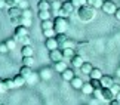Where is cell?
Returning <instances> with one entry per match:
<instances>
[{
    "mask_svg": "<svg viewBox=\"0 0 120 105\" xmlns=\"http://www.w3.org/2000/svg\"><path fill=\"white\" fill-rule=\"evenodd\" d=\"M96 15V9L89 6V4H85V6H82L77 9V16H79V19L83 21V22H89L95 18Z\"/></svg>",
    "mask_w": 120,
    "mask_h": 105,
    "instance_id": "1",
    "label": "cell"
},
{
    "mask_svg": "<svg viewBox=\"0 0 120 105\" xmlns=\"http://www.w3.org/2000/svg\"><path fill=\"white\" fill-rule=\"evenodd\" d=\"M53 30H55V33H56V34L65 33V31L68 30V21L64 16H56L53 19Z\"/></svg>",
    "mask_w": 120,
    "mask_h": 105,
    "instance_id": "2",
    "label": "cell"
},
{
    "mask_svg": "<svg viewBox=\"0 0 120 105\" xmlns=\"http://www.w3.org/2000/svg\"><path fill=\"white\" fill-rule=\"evenodd\" d=\"M101 9H102V12H105L107 15H114L116 11H117V6H116L114 2H111V0H105Z\"/></svg>",
    "mask_w": 120,
    "mask_h": 105,
    "instance_id": "3",
    "label": "cell"
},
{
    "mask_svg": "<svg viewBox=\"0 0 120 105\" xmlns=\"http://www.w3.org/2000/svg\"><path fill=\"white\" fill-rule=\"evenodd\" d=\"M49 59L52 62H58V61H64V53L61 49H55V51L49 52Z\"/></svg>",
    "mask_w": 120,
    "mask_h": 105,
    "instance_id": "4",
    "label": "cell"
},
{
    "mask_svg": "<svg viewBox=\"0 0 120 105\" xmlns=\"http://www.w3.org/2000/svg\"><path fill=\"white\" fill-rule=\"evenodd\" d=\"M45 46L48 47L49 52H50V51H55V49H59V43H58L56 37H50V39H46Z\"/></svg>",
    "mask_w": 120,
    "mask_h": 105,
    "instance_id": "5",
    "label": "cell"
},
{
    "mask_svg": "<svg viewBox=\"0 0 120 105\" xmlns=\"http://www.w3.org/2000/svg\"><path fill=\"white\" fill-rule=\"evenodd\" d=\"M116 98V95L113 93V90L111 87H102V99L104 101H113V99Z\"/></svg>",
    "mask_w": 120,
    "mask_h": 105,
    "instance_id": "6",
    "label": "cell"
},
{
    "mask_svg": "<svg viewBox=\"0 0 120 105\" xmlns=\"http://www.w3.org/2000/svg\"><path fill=\"white\" fill-rule=\"evenodd\" d=\"M25 36H28V27L16 25L15 27V37H25Z\"/></svg>",
    "mask_w": 120,
    "mask_h": 105,
    "instance_id": "7",
    "label": "cell"
},
{
    "mask_svg": "<svg viewBox=\"0 0 120 105\" xmlns=\"http://www.w3.org/2000/svg\"><path fill=\"white\" fill-rule=\"evenodd\" d=\"M61 9H62L64 12H65V15H67V16H70L71 13L74 12V9H76V7L73 6V3L70 2V0H68V2H62V6H61Z\"/></svg>",
    "mask_w": 120,
    "mask_h": 105,
    "instance_id": "8",
    "label": "cell"
},
{
    "mask_svg": "<svg viewBox=\"0 0 120 105\" xmlns=\"http://www.w3.org/2000/svg\"><path fill=\"white\" fill-rule=\"evenodd\" d=\"M76 77V72L73 71V70H70V68H67L65 71H62L61 72V79L62 80H65V81H71L73 79Z\"/></svg>",
    "mask_w": 120,
    "mask_h": 105,
    "instance_id": "9",
    "label": "cell"
},
{
    "mask_svg": "<svg viewBox=\"0 0 120 105\" xmlns=\"http://www.w3.org/2000/svg\"><path fill=\"white\" fill-rule=\"evenodd\" d=\"M101 84H102V87H111V86L114 84V79L111 76H102L101 77Z\"/></svg>",
    "mask_w": 120,
    "mask_h": 105,
    "instance_id": "10",
    "label": "cell"
},
{
    "mask_svg": "<svg viewBox=\"0 0 120 105\" xmlns=\"http://www.w3.org/2000/svg\"><path fill=\"white\" fill-rule=\"evenodd\" d=\"M8 15L9 18H18V16H22V11L19 9V6H13V7H9Z\"/></svg>",
    "mask_w": 120,
    "mask_h": 105,
    "instance_id": "11",
    "label": "cell"
},
{
    "mask_svg": "<svg viewBox=\"0 0 120 105\" xmlns=\"http://www.w3.org/2000/svg\"><path fill=\"white\" fill-rule=\"evenodd\" d=\"M70 83H71V87H73V89H76V90H82L83 84H85V81H83L80 77H77V76H76L74 79L70 81Z\"/></svg>",
    "mask_w": 120,
    "mask_h": 105,
    "instance_id": "12",
    "label": "cell"
},
{
    "mask_svg": "<svg viewBox=\"0 0 120 105\" xmlns=\"http://www.w3.org/2000/svg\"><path fill=\"white\" fill-rule=\"evenodd\" d=\"M33 53H34V49L31 44H25V46H22L21 47V55H22V58L24 56H33Z\"/></svg>",
    "mask_w": 120,
    "mask_h": 105,
    "instance_id": "13",
    "label": "cell"
},
{
    "mask_svg": "<svg viewBox=\"0 0 120 105\" xmlns=\"http://www.w3.org/2000/svg\"><path fill=\"white\" fill-rule=\"evenodd\" d=\"M13 83H15V87H22V86L27 83V79L21 74H16L13 77Z\"/></svg>",
    "mask_w": 120,
    "mask_h": 105,
    "instance_id": "14",
    "label": "cell"
},
{
    "mask_svg": "<svg viewBox=\"0 0 120 105\" xmlns=\"http://www.w3.org/2000/svg\"><path fill=\"white\" fill-rule=\"evenodd\" d=\"M62 53H64V61H65V59H71L76 56V49H70V47H67V49H62Z\"/></svg>",
    "mask_w": 120,
    "mask_h": 105,
    "instance_id": "15",
    "label": "cell"
},
{
    "mask_svg": "<svg viewBox=\"0 0 120 105\" xmlns=\"http://www.w3.org/2000/svg\"><path fill=\"white\" fill-rule=\"evenodd\" d=\"M53 68L59 72V74H61V72L65 71L68 67H67V62L65 61H58V62H53Z\"/></svg>",
    "mask_w": 120,
    "mask_h": 105,
    "instance_id": "16",
    "label": "cell"
},
{
    "mask_svg": "<svg viewBox=\"0 0 120 105\" xmlns=\"http://www.w3.org/2000/svg\"><path fill=\"white\" fill-rule=\"evenodd\" d=\"M83 64H85V61H83V58L80 56V55H76V56L71 59V65L74 68H79V70H80V67L83 65Z\"/></svg>",
    "mask_w": 120,
    "mask_h": 105,
    "instance_id": "17",
    "label": "cell"
},
{
    "mask_svg": "<svg viewBox=\"0 0 120 105\" xmlns=\"http://www.w3.org/2000/svg\"><path fill=\"white\" fill-rule=\"evenodd\" d=\"M92 70H94V67H92V64L90 62H85L83 65L80 67V71H82V74H86V76H89Z\"/></svg>",
    "mask_w": 120,
    "mask_h": 105,
    "instance_id": "18",
    "label": "cell"
},
{
    "mask_svg": "<svg viewBox=\"0 0 120 105\" xmlns=\"http://www.w3.org/2000/svg\"><path fill=\"white\" fill-rule=\"evenodd\" d=\"M37 9L39 11H50V2L49 0H40L37 3Z\"/></svg>",
    "mask_w": 120,
    "mask_h": 105,
    "instance_id": "19",
    "label": "cell"
},
{
    "mask_svg": "<svg viewBox=\"0 0 120 105\" xmlns=\"http://www.w3.org/2000/svg\"><path fill=\"white\" fill-rule=\"evenodd\" d=\"M19 74H21V76H24L25 79H28V77L33 74V71H31V67L22 65V67H21V70H19Z\"/></svg>",
    "mask_w": 120,
    "mask_h": 105,
    "instance_id": "20",
    "label": "cell"
},
{
    "mask_svg": "<svg viewBox=\"0 0 120 105\" xmlns=\"http://www.w3.org/2000/svg\"><path fill=\"white\" fill-rule=\"evenodd\" d=\"M104 74H102V71H101V68H94L92 70V72L89 74V79H98V80H101V77H102Z\"/></svg>",
    "mask_w": 120,
    "mask_h": 105,
    "instance_id": "21",
    "label": "cell"
},
{
    "mask_svg": "<svg viewBox=\"0 0 120 105\" xmlns=\"http://www.w3.org/2000/svg\"><path fill=\"white\" fill-rule=\"evenodd\" d=\"M86 3L89 4V6H92V7L98 9V7H102L104 0H86Z\"/></svg>",
    "mask_w": 120,
    "mask_h": 105,
    "instance_id": "22",
    "label": "cell"
},
{
    "mask_svg": "<svg viewBox=\"0 0 120 105\" xmlns=\"http://www.w3.org/2000/svg\"><path fill=\"white\" fill-rule=\"evenodd\" d=\"M94 87H92V84L90 83H85V84H83V87H82V92L83 93H85V95H92V93H94Z\"/></svg>",
    "mask_w": 120,
    "mask_h": 105,
    "instance_id": "23",
    "label": "cell"
},
{
    "mask_svg": "<svg viewBox=\"0 0 120 105\" xmlns=\"http://www.w3.org/2000/svg\"><path fill=\"white\" fill-rule=\"evenodd\" d=\"M39 19L40 21H46V19H50V11H39Z\"/></svg>",
    "mask_w": 120,
    "mask_h": 105,
    "instance_id": "24",
    "label": "cell"
},
{
    "mask_svg": "<svg viewBox=\"0 0 120 105\" xmlns=\"http://www.w3.org/2000/svg\"><path fill=\"white\" fill-rule=\"evenodd\" d=\"M62 49H67V47H70V49H76L77 46H76V42L74 40H70V39H67L65 42H64V44L61 46Z\"/></svg>",
    "mask_w": 120,
    "mask_h": 105,
    "instance_id": "25",
    "label": "cell"
},
{
    "mask_svg": "<svg viewBox=\"0 0 120 105\" xmlns=\"http://www.w3.org/2000/svg\"><path fill=\"white\" fill-rule=\"evenodd\" d=\"M50 28H53V21L50 19L41 21V30H50Z\"/></svg>",
    "mask_w": 120,
    "mask_h": 105,
    "instance_id": "26",
    "label": "cell"
},
{
    "mask_svg": "<svg viewBox=\"0 0 120 105\" xmlns=\"http://www.w3.org/2000/svg\"><path fill=\"white\" fill-rule=\"evenodd\" d=\"M33 64H34V58L33 56H24V59H22V65L33 67Z\"/></svg>",
    "mask_w": 120,
    "mask_h": 105,
    "instance_id": "27",
    "label": "cell"
},
{
    "mask_svg": "<svg viewBox=\"0 0 120 105\" xmlns=\"http://www.w3.org/2000/svg\"><path fill=\"white\" fill-rule=\"evenodd\" d=\"M55 37H56V40H58V43H59V47H61L62 44H64V42H65V40L68 39L67 36H65V33H59V34H56V36H55Z\"/></svg>",
    "mask_w": 120,
    "mask_h": 105,
    "instance_id": "28",
    "label": "cell"
},
{
    "mask_svg": "<svg viewBox=\"0 0 120 105\" xmlns=\"http://www.w3.org/2000/svg\"><path fill=\"white\" fill-rule=\"evenodd\" d=\"M3 83H4V87H6L8 90H9V89H13V87H15L13 79H3Z\"/></svg>",
    "mask_w": 120,
    "mask_h": 105,
    "instance_id": "29",
    "label": "cell"
},
{
    "mask_svg": "<svg viewBox=\"0 0 120 105\" xmlns=\"http://www.w3.org/2000/svg\"><path fill=\"white\" fill-rule=\"evenodd\" d=\"M4 43H6V46L9 47V51H13V49L16 47V40L15 39H8Z\"/></svg>",
    "mask_w": 120,
    "mask_h": 105,
    "instance_id": "30",
    "label": "cell"
},
{
    "mask_svg": "<svg viewBox=\"0 0 120 105\" xmlns=\"http://www.w3.org/2000/svg\"><path fill=\"white\" fill-rule=\"evenodd\" d=\"M89 83L92 84V87H94V89H102L101 80H98V79H90V81H89Z\"/></svg>",
    "mask_w": 120,
    "mask_h": 105,
    "instance_id": "31",
    "label": "cell"
},
{
    "mask_svg": "<svg viewBox=\"0 0 120 105\" xmlns=\"http://www.w3.org/2000/svg\"><path fill=\"white\" fill-rule=\"evenodd\" d=\"M70 2L73 3V6H74L76 9H79V7H82V6H85V4H87L86 0H70Z\"/></svg>",
    "mask_w": 120,
    "mask_h": 105,
    "instance_id": "32",
    "label": "cell"
},
{
    "mask_svg": "<svg viewBox=\"0 0 120 105\" xmlns=\"http://www.w3.org/2000/svg\"><path fill=\"white\" fill-rule=\"evenodd\" d=\"M61 6H62V3H59L58 0H53V2H50V11H59L61 9Z\"/></svg>",
    "mask_w": 120,
    "mask_h": 105,
    "instance_id": "33",
    "label": "cell"
},
{
    "mask_svg": "<svg viewBox=\"0 0 120 105\" xmlns=\"http://www.w3.org/2000/svg\"><path fill=\"white\" fill-rule=\"evenodd\" d=\"M43 34H45L48 39L55 37V36H56V33H55V30H53V28H50V30H43Z\"/></svg>",
    "mask_w": 120,
    "mask_h": 105,
    "instance_id": "34",
    "label": "cell"
},
{
    "mask_svg": "<svg viewBox=\"0 0 120 105\" xmlns=\"http://www.w3.org/2000/svg\"><path fill=\"white\" fill-rule=\"evenodd\" d=\"M92 95H94L96 99H101V101H104V99H102V89H95Z\"/></svg>",
    "mask_w": 120,
    "mask_h": 105,
    "instance_id": "35",
    "label": "cell"
},
{
    "mask_svg": "<svg viewBox=\"0 0 120 105\" xmlns=\"http://www.w3.org/2000/svg\"><path fill=\"white\" fill-rule=\"evenodd\" d=\"M21 25H24V27H31V19H30V18H24V16H22Z\"/></svg>",
    "mask_w": 120,
    "mask_h": 105,
    "instance_id": "36",
    "label": "cell"
},
{
    "mask_svg": "<svg viewBox=\"0 0 120 105\" xmlns=\"http://www.w3.org/2000/svg\"><path fill=\"white\" fill-rule=\"evenodd\" d=\"M8 7H13V6H18V0H4Z\"/></svg>",
    "mask_w": 120,
    "mask_h": 105,
    "instance_id": "37",
    "label": "cell"
},
{
    "mask_svg": "<svg viewBox=\"0 0 120 105\" xmlns=\"http://www.w3.org/2000/svg\"><path fill=\"white\" fill-rule=\"evenodd\" d=\"M21 19H22V16H18V18H11V22L13 25H21Z\"/></svg>",
    "mask_w": 120,
    "mask_h": 105,
    "instance_id": "38",
    "label": "cell"
},
{
    "mask_svg": "<svg viewBox=\"0 0 120 105\" xmlns=\"http://www.w3.org/2000/svg\"><path fill=\"white\" fill-rule=\"evenodd\" d=\"M6 52H9V47L6 46V43H0V53H6Z\"/></svg>",
    "mask_w": 120,
    "mask_h": 105,
    "instance_id": "39",
    "label": "cell"
},
{
    "mask_svg": "<svg viewBox=\"0 0 120 105\" xmlns=\"http://www.w3.org/2000/svg\"><path fill=\"white\" fill-rule=\"evenodd\" d=\"M111 90H113L114 95H117V93L120 92V86H119V83H114V84L111 86Z\"/></svg>",
    "mask_w": 120,
    "mask_h": 105,
    "instance_id": "40",
    "label": "cell"
},
{
    "mask_svg": "<svg viewBox=\"0 0 120 105\" xmlns=\"http://www.w3.org/2000/svg\"><path fill=\"white\" fill-rule=\"evenodd\" d=\"M22 16H24V18H30V19H31V11H30V9H24V11H22Z\"/></svg>",
    "mask_w": 120,
    "mask_h": 105,
    "instance_id": "41",
    "label": "cell"
},
{
    "mask_svg": "<svg viewBox=\"0 0 120 105\" xmlns=\"http://www.w3.org/2000/svg\"><path fill=\"white\" fill-rule=\"evenodd\" d=\"M6 87H4V83H3V79H0V95H2V93H4V92H6Z\"/></svg>",
    "mask_w": 120,
    "mask_h": 105,
    "instance_id": "42",
    "label": "cell"
},
{
    "mask_svg": "<svg viewBox=\"0 0 120 105\" xmlns=\"http://www.w3.org/2000/svg\"><path fill=\"white\" fill-rule=\"evenodd\" d=\"M108 105H120V101H119V99H116V98H114L113 101H110V104H108Z\"/></svg>",
    "mask_w": 120,
    "mask_h": 105,
    "instance_id": "43",
    "label": "cell"
},
{
    "mask_svg": "<svg viewBox=\"0 0 120 105\" xmlns=\"http://www.w3.org/2000/svg\"><path fill=\"white\" fill-rule=\"evenodd\" d=\"M114 16H116L117 21H120V7H117V11H116V13H114Z\"/></svg>",
    "mask_w": 120,
    "mask_h": 105,
    "instance_id": "44",
    "label": "cell"
},
{
    "mask_svg": "<svg viewBox=\"0 0 120 105\" xmlns=\"http://www.w3.org/2000/svg\"><path fill=\"white\" fill-rule=\"evenodd\" d=\"M4 4H6V3H4V0H0V7H3Z\"/></svg>",
    "mask_w": 120,
    "mask_h": 105,
    "instance_id": "45",
    "label": "cell"
},
{
    "mask_svg": "<svg viewBox=\"0 0 120 105\" xmlns=\"http://www.w3.org/2000/svg\"><path fill=\"white\" fill-rule=\"evenodd\" d=\"M116 99H119V101H120V92H119V93L116 95Z\"/></svg>",
    "mask_w": 120,
    "mask_h": 105,
    "instance_id": "46",
    "label": "cell"
},
{
    "mask_svg": "<svg viewBox=\"0 0 120 105\" xmlns=\"http://www.w3.org/2000/svg\"><path fill=\"white\" fill-rule=\"evenodd\" d=\"M0 105H3V102H2V99H0Z\"/></svg>",
    "mask_w": 120,
    "mask_h": 105,
    "instance_id": "47",
    "label": "cell"
}]
</instances>
